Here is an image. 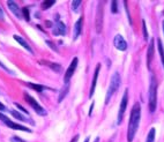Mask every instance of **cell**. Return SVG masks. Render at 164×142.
<instances>
[{
	"instance_id": "1",
	"label": "cell",
	"mask_w": 164,
	"mask_h": 142,
	"mask_svg": "<svg viewBox=\"0 0 164 142\" xmlns=\"http://www.w3.org/2000/svg\"><path fill=\"white\" fill-rule=\"evenodd\" d=\"M140 119H141V105L140 103H135L131 111V117H129V122H128V128H127V141L128 142L133 141L135 134L138 132L139 125H140Z\"/></svg>"
},
{
	"instance_id": "2",
	"label": "cell",
	"mask_w": 164,
	"mask_h": 142,
	"mask_svg": "<svg viewBox=\"0 0 164 142\" xmlns=\"http://www.w3.org/2000/svg\"><path fill=\"white\" fill-rule=\"evenodd\" d=\"M120 83H121V77L118 72H114L113 75L111 76V80H110V86H109V89L106 92V96H105V104H109V101L112 97V95L119 89Z\"/></svg>"
},
{
	"instance_id": "3",
	"label": "cell",
	"mask_w": 164,
	"mask_h": 142,
	"mask_svg": "<svg viewBox=\"0 0 164 142\" xmlns=\"http://www.w3.org/2000/svg\"><path fill=\"white\" fill-rule=\"evenodd\" d=\"M157 105V81L151 75L149 86V110L150 112H154L156 110Z\"/></svg>"
},
{
	"instance_id": "4",
	"label": "cell",
	"mask_w": 164,
	"mask_h": 142,
	"mask_svg": "<svg viewBox=\"0 0 164 142\" xmlns=\"http://www.w3.org/2000/svg\"><path fill=\"white\" fill-rule=\"evenodd\" d=\"M24 99L27 101V103L36 111V113L37 114H39V116H46L47 114V112H46V110L45 109H43L41 105L38 104V102L35 99L34 97H31L29 94H27V92H24Z\"/></svg>"
},
{
	"instance_id": "5",
	"label": "cell",
	"mask_w": 164,
	"mask_h": 142,
	"mask_svg": "<svg viewBox=\"0 0 164 142\" xmlns=\"http://www.w3.org/2000/svg\"><path fill=\"white\" fill-rule=\"evenodd\" d=\"M0 120H2L5 125H7L8 127L13 128V129H19V131H23V132L31 133V129H29V128L26 127V126H22V125H20V124H16L14 121H12L11 119H8L6 116H4L2 113H0Z\"/></svg>"
},
{
	"instance_id": "6",
	"label": "cell",
	"mask_w": 164,
	"mask_h": 142,
	"mask_svg": "<svg viewBox=\"0 0 164 142\" xmlns=\"http://www.w3.org/2000/svg\"><path fill=\"white\" fill-rule=\"evenodd\" d=\"M127 103H128V89H125V92H124V96H123V99H121V103H120V107L119 111H118V124H120L123 121V118H124V113H125V110H126Z\"/></svg>"
},
{
	"instance_id": "7",
	"label": "cell",
	"mask_w": 164,
	"mask_h": 142,
	"mask_svg": "<svg viewBox=\"0 0 164 142\" xmlns=\"http://www.w3.org/2000/svg\"><path fill=\"white\" fill-rule=\"evenodd\" d=\"M103 2L102 4H98V8H97V14H96V31L97 34H99L102 31L103 28V14H104V11H103Z\"/></svg>"
},
{
	"instance_id": "8",
	"label": "cell",
	"mask_w": 164,
	"mask_h": 142,
	"mask_svg": "<svg viewBox=\"0 0 164 142\" xmlns=\"http://www.w3.org/2000/svg\"><path fill=\"white\" fill-rule=\"evenodd\" d=\"M76 67H77V58H74V59L72 60V62H71L69 67L67 68L66 73H65V77H64L65 83H69V80H71V77L73 76V74H74Z\"/></svg>"
},
{
	"instance_id": "9",
	"label": "cell",
	"mask_w": 164,
	"mask_h": 142,
	"mask_svg": "<svg viewBox=\"0 0 164 142\" xmlns=\"http://www.w3.org/2000/svg\"><path fill=\"white\" fill-rule=\"evenodd\" d=\"M113 44H114V46H116V47H117L119 51H126V50H127L126 41L123 38L121 35H116V36H114Z\"/></svg>"
},
{
	"instance_id": "10",
	"label": "cell",
	"mask_w": 164,
	"mask_h": 142,
	"mask_svg": "<svg viewBox=\"0 0 164 142\" xmlns=\"http://www.w3.org/2000/svg\"><path fill=\"white\" fill-rule=\"evenodd\" d=\"M99 69H101V64H97L96 68H95V73H94V79H93V82H91V87H90V91H89V97L90 98H91V96H93L94 92H95L97 79H98V74H99Z\"/></svg>"
},
{
	"instance_id": "11",
	"label": "cell",
	"mask_w": 164,
	"mask_h": 142,
	"mask_svg": "<svg viewBox=\"0 0 164 142\" xmlns=\"http://www.w3.org/2000/svg\"><path fill=\"white\" fill-rule=\"evenodd\" d=\"M66 34V26H65V23L61 22V21H57V26L54 27V29H53V35H56V36H64Z\"/></svg>"
},
{
	"instance_id": "12",
	"label": "cell",
	"mask_w": 164,
	"mask_h": 142,
	"mask_svg": "<svg viewBox=\"0 0 164 142\" xmlns=\"http://www.w3.org/2000/svg\"><path fill=\"white\" fill-rule=\"evenodd\" d=\"M155 41L151 39L149 43V46H148V51H147V67L150 69V64H151V60H153V57H154V52H155Z\"/></svg>"
},
{
	"instance_id": "13",
	"label": "cell",
	"mask_w": 164,
	"mask_h": 142,
	"mask_svg": "<svg viewBox=\"0 0 164 142\" xmlns=\"http://www.w3.org/2000/svg\"><path fill=\"white\" fill-rule=\"evenodd\" d=\"M82 23H83V19L82 17H80L75 22L74 28H73V39H76L82 34Z\"/></svg>"
},
{
	"instance_id": "14",
	"label": "cell",
	"mask_w": 164,
	"mask_h": 142,
	"mask_svg": "<svg viewBox=\"0 0 164 142\" xmlns=\"http://www.w3.org/2000/svg\"><path fill=\"white\" fill-rule=\"evenodd\" d=\"M39 64L47 66L49 68H51L52 71L57 72V73L61 72V69H62V67H61V65H60V64H57V62H51V61H49V60H41V61H39Z\"/></svg>"
},
{
	"instance_id": "15",
	"label": "cell",
	"mask_w": 164,
	"mask_h": 142,
	"mask_svg": "<svg viewBox=\"0 0 164 142\" xmlns=\"http://www.w3.org/2000/svg\"><path fill=\"white\" fill-rule=\"evenodd\" d=\"M7 6H8V8L12 11V13L15 15V16H17L19 19H21L22 17V11H20V8H19V6H17V4L15 2V1H8L7 2Z\"/></svg>"
},
{
	"instance_id": "16",
	"label": "cell",
	"mask_w": 164,
	"mask_h": 142,
	"mask_svg": "<svg viewBox=\"0 0 164 142\" xmlns=\"http://www.w3.org/2000/svg\"><path fill=\"white\" fill-rule=\"evenodd\" d=\"M14 39L19 43V44H21L26 49V50H28L30 53H34V51H32V49L30 47V45L27 43V41L24 39V38H22L21 36H17V35H14Z\"/></svg>"
},
{
	"instance_id": "17",
	"label": "cell",
	"mask_w": 164,
	"mask_h": 142,
	"mask_svg": "<svg viewBox=\"0 0 164 142\" xmlns=\"http://www.w3.org/2000/svg\"><path fill=\"white\" fill-rule=\"evenodd\" d=\"M68 90H69V83H65L64 87L61 88V90H60V92H59V97H58V102H59V103L60 102H62L64 98L66 97Z\"/></svg>"
},
{
	"instance_id": "18",
	"label": "cell",
	"mask_w": 164,
	"mask_h": 142,
	"mask_svg": "<svg viewBox=\"0 0 164 142\" xmlns=\"http://www.w3.org/2000/svg\"><path fill=\"white\" fill-rule=\"evenodd\" d=\"M155 135H156V129L151 128L149 131V133H148V135H147L146 142H155Z\"/></svg>"
},
{
	"instance_id": "19",
	"label": "cell",
	"mask_w": 164,
	"mask_h": 142,
	"mask_svg": "<svg viewBox=\"0 0 164 142\" xmlns=\"http://www.w3.org/2000/svg\"><path fill=\"white\" fill-rule=\"evenodd\" d=\"M11 114H12L14 118H16V119H19V120H21V121H26V120H27V118H26V117H23L21 113L17 112V111H14V110H12V111H11Z\"/></svg>"
},
{
	"instance_id": "20",
	"label": "cell",
	"mask_w": 164,
	"mask_h": 142,
	"mask_svg": "<svg viewBox=\"0 0 164 142\" xmlns=\"http://www.w3.org/2000/svg\"><path fill=\"white\" fill-rule=\"evenodd\" d=\"M157 44H158V51H159V56H161V60L164 65V50H163V44L161 42V39L157 41Z\"/></svg>"
},
{
	"instance_id": "21",
	"label": "cell",
	"mask_w": 164,
	"mask_h": 142,
	"mask_svg": "<svg viewBox=\"0 0 164 142\" xmlns=\"http://www.w3.org/2000/svg\"><path fill=\"white\" fill-rule=\"evenodd\" d=\"M27 86L31 88V89L36 90V91H42V90H44V87L43 86H41V84H35V83H27Z\"/></svg>"
},
{
	"instance_id": "22",
	"label": "cell",
	"mask_w": 164,
	"mask_h": 142,
	"mask_svg": "<svg viewBox=\"0 0 164 142\" xmlns=\"http://www.w3.org/2000/svg\"><path fill=\"white\" fill-rule=\"evenodd\" d=\"M52 5H54V0H47V1H44V2L42 4V8L47 9V8L51 7Z\"/></svg>"
},
{
	"instance_id": "23",
	"label": "cell",
	"mask_w": 164,
	"mask_h": 142,
	"mask_svg": "<svg viewBox=\"0 0 164 142\" xmlns=\"http://www.w3.org/2000/svg\"><path fill=\"white\" fill-rule=\"evenodd\" d=\"M142 30H143V37L144 39H148V30H147V26H146V21L142 20Z\"/></svg>"
},
{
	"instance_id": "24",
	"label": "cell",
	"mask_w": 164,
	"mask_h": 142,
	"mask_svg": "<svg viewBox=\"0 0 164 142\" xmlns=\"http://www.w3.org/2000/svg\"><path fill=\"white\" fill-rule=\"evenodd\" d=\"M22 13H23V16L27 21H30V13H29V8L28 7H24L22 9Z\"/></svg>"
},
{
	"instance_id": "25",
	"label": "cell",
	"mask_w": 164,
	"mask_h": 142,
	"mask_svg": "<svg viewBox=\"0 0 164 142\" xmlns=\"http://www.w3.org/2000/svg\"><path fill=\"white\" fill-rule=\"evenodd\" d=\"M81 5V0H74L73 2H72V8H73V11L74 12H77V7Z\"/></svg>"
},
{
	"instance_id": "26",
	"label": "cell",
	"mask_w": 164,
	"mask_h": 142,
	"mask_svg": "<svg viewBox=\"0 0 164 142\" xmlns=\"http://www.w3.org/2000/svg\"><path fill=\"white\" fill-rule=\"evenodd\" d=\"M124 6H125V9H126V14H127V17H128V22H129V24H132V19H131V15H129V9H128V5H127L126 1L124 2Z\"/></svg>"
},
{
	"instance_id": "27",
	"label": "cell",
	"mask_w": 164,
	"mask_h": 142,
	"mask_svg": "<svg viewBox=\"0 0 164 142\" xmlns=\"http://www.w3.org/2000/svg\"><path fill=\"white\" fill-rule=\"evenodd\" d=\"M111 11H112V13H117L118 12V8H117V1L116 0H113L112 1V4H111Z\"/></svg>"
},
{
	"instance_id": "28",
	"label": "cell",
	"mask_w": 164,
	"mask_h": 142,
	"mask_svg": "<svg viewBox=\"0 0 164 142\" xmlns=\"http://www.w3.org/2000/svg\"><path fill=\"white\" fill-rule=\"evenodd\" d=\"M46 44L49 45V46H50V47H51V49H52L53 51H56V52H59V50H58V49H57V46H56V45L53 44L52 42H50V41H46Z\"/></svg>"
},
{
	"instance_id": "29",
	"label": "cell",
	"mask_w": 164,
	"mask_h": 142,
	"mask_svg": "<svg viewBox=\"0 0 164 142\" xmlns=\"http://www.w3.org/2000/svg\"><path fill=\"white\" fill-rule=\"evenodd\" d=\"M11 142H26V141L22 140V139H20V137H17V136H13L11 139Z\"/></svg>"
},
{
	"instance_id": "30",
	"label": "cell",
	"mask_w": 164,
	"mask_h": 142,
	"mask_svg": "<svg viewBox=\"0 0 164 142\" xmlns=\"http://www.w3.org/2000/svg\"><path fill=\"white\" fill-rule=\"evenodd\" d=\"M15 105H16V107H17V109H20V110H21V111H22L23 113H26V114H28V111H27V110H26L24 107H22L21 105H19V104H17V103H15Z\"/></svg>"
},
{
	"instance_id": "31",
	"label": "cell",
	"mask_w": 164,
	"mask_h": 142,
	"mask_svg": "<svg viewBox=\"0 0 164 142\" xmlns=\"http://www.w3.org/2000/svg\"><path fill=\"white\" fill-rule=\"evenodd\" d=\"M0 67L2 68V69H5V71H6V72H8V73H12V72H11V71H9V69H8V68L6 67V66H5V65H4V64H2V62H1V61H0Z\"/></svg>"
},
{
	"instance_id": "32",
	"label": "cell",
	"mask_w": 164,
	"mask_h": 142,
	"mask_svg": "<svg viewBox=\"0 0 164 142\" xmlns=\"http://www.w3.org/2000/svg\"><path fill=\"white\" fill-rule=\"evenodd\" d=\"M77 140H79V135L76 134V135L74 136V137L72 139V141H71V142H77Z\"/></svg>"
},
{
	"instance_id": "33",
	"label": "cell",
	"mask_w": 164,
	"mask_h": 142,
	"mask_svg": "<svg viewBox=\"0 0 164 142\" xmlns=\"http://www.w3.org/2000/svg\"><path fill=\"white\" fill-rule=\"evenodd\" d=\"M0 20H4V13H2V9L0 8Z\"/></svg>"
},
{
	"instance_id": "34",
	"label": "cell",
	"mask_w": 164,
	"mask_h": 142,
	"mask_svg": "<svg viewBox=\"0 0 164 142\" xmlns=\"http://www.w3.org/2000/svg\"><path fill=\"white\" fill-rule=\"evenodd\" d=\"M4 110H6V107H5V105H2L0 103V111H4Z\"/></svg>"
},
{
	"instance_id": "35",
	"label": "cell",
	"mask_w": 164,
	"mask_h": 142,
	"mask_svg": "<svg viewBox=\"0 0 164 142\" xmlns=\"http://www.w3.org/2000/svg\"><path fill=\"white\" fill-rule=\"evenodd\" d=\"M89 140H90L89 137H87V139H86V140H84V142H89Z\"/></svg>"
},
{
	"instance_id": "36",
	"label": "cell",
	"mask_w": 164,
	"mask_h": 142,
	"mask_svg": "<svg viewBox=\"0 0 164 142\" xmlns=\"http://www.w3.org/2000/svg\"><path fill=\"white\" fill-rule=\"evenodd\" d=\"M98 140H99V139H98V137H96V139H95V141H94V142H98Z\"/></svg>"
},
{
	"instance_id": "37",
	"label": "cell",
	"mask_w": 164,
	"mask_h": 142,
	"mask_svg": "<svg viewBox=\"0 0 164 142\" xmlns=\"http://www.w3.org/2000/svg\"><path fill=\"white\" fill-rule=\"evenodd\" d=\"M162 26H163V34H164V21H163V23H162Z\"/></svg>"
},
{
	"instance_id": "38",
	"label": "cell",
	"mask_w": 164,
	"mask_h": 142,
	"mask_svg": "<svg viewBox=\"0 0 164 142\" xmlns=\"http://www.w3.org/2000/svg\"><path fill=\"white\" fill-rule=\"evenodd\" d=\"M163 14H164V11H163Z\"/></svg>"
}]
</instances>
